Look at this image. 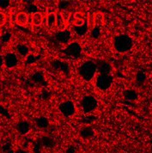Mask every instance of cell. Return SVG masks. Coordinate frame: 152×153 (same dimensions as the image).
Masks as SVG:
<instances>
[{
	"mask_svg": "<svg viewBox=\"0 0 152 153\" xmlns=\"http://www.w3.org/2000/svg\"><path fill=\"white\" fill-rule=\"evenodd\" d=\"M60 16H62L63 19L67 22L68 20H69L70 16V13L68 10H63L62 12L60 13Z\"/></svg>",
	"mask_w": 152,
	"mask_h": 153,
	"instance_id": "484cf974",
	"label": "cell"
},
{
	"mask_svg": "<svg viewBox=\"0 0 152 153\" xmlns=\"http://www.w3.org/2000/svg\"><path fill=\"white\" fill-rule=\"evenodd\" d=\"M70 5V1H60L59 4V7L62 10H67V9Z\"/></svg>",
	"mask_w": 152,
	"mask_h": 153,
	"instance_id": "7402d4cb",
	"label": "cell"
},
{
	"mask_svg": "<svg viewBox=\"0 0 152 153\" xmlns=\"http://www.w3.org/2000/svg\"><path fill=\"white\" fill-rule=\"evenodd\" d=\"M16 153H28L27 152H25V151H23V150H19V151H17Z\"/></svg>",
	"mask_w": 152,
	"mask_h": 153,
	"instance_id": "f546056e",
	"label": "cell"
},
{
	"mask_svg": "<svg viewBox=\"0 0 152 153\" xmlns=\"http://www.w3.org/2000/svg\"><path fill=\"white\" fill-rule=\"evenodd\" d=\"M74 30L76 31V34H78L79 35H85V33L88 30V22H85L81 26H74Z\"/></svg>",
	"mask_w": 152,
	"mask_h": 153,
	"instance_id": "ac0fdd59",
	"label": "cell"
},
{
	"mask_svg": "<svg viewBox=\"0 0 152 153\" xmlns=\"http://www.w3.org/2000/svg\"><path fill=\"white\" fill-rule=\"evenodd\" d=\"M6 22V16L4 13L0 12V26H3Z\"/></svg>",
	"mask_w": 152,
	"mask_h": 153,
	"instance_id": "4316f807",
	"label": "cell"
},
{
	"mask_svg": "<svg viewBox=\"0 0 152 153\" xmlns=\"http://www.w3.org/2000/svg\"><path fill=\"white\" fill-rule=\"evenodd\" d=\"M33 81L35 82V83H37V84H39V83H41L42 82V80H43V76L41 73H35L34 74V76H33Z\"/></svg>",
	"mask_w": 152,
	"mask_h": 153,
	"instance_id": "603a6c76",
	"label": "cell"
},
{
	"mask_svg": "<svg viewBox=\"0 0 152 153\" xmlns=\"http://www.w3.org/2000/svg\"><path fill=\"white\" fill-rule=\"evenodd\" d=\"M100 35V28L96 27V28H95L93 29V31H92V35L95 37V38H97L98 36Z\"/></svg>",
	"mask_w": 152,
	"mask_h": 153,
	"instance_id": "83f0119b",
	"label": "cell"
},
{
	"mask_svg": "<svg viewBox=\"0 0 152 153\" xmlns=\"http://www.w3.org/2000/svg\"><path fill=\"white\" fill-rule=\"evenodd\" d=\"M35 122H36V125L39 128H46L49 125L48 119L46 118V117H40V118L36 119Z\"/></svg>",
	"mask_w": 152,
	"mask_h": 153,
	"instance_id": "2e32d148",
	"label": "cell"
},
{
	"mask_svg": "<svg viewBox=\"0 0 152 153\" xmlns=\"http://www.w3.org/2000/svg\"><path fill=\"white\" fill-rule=\"evenodd\" d=\"M10 4V0H0V9L4 10L7 9Z\"/></svg>",
	"mask_w": 152,
	"mask_h": 153,
	"instance_id": "cb8c5ba5",
	"label": "cell"
},
{
	"mask_svg": "<svg viewBox=\"0 0 152 153\" xmlns=\"http://www.w3.org/2000/svg\"><path fill=\"white\" fill-rule=\"evenodd\" d=\"M70 38V33L68 30L59 31L56 34V39L61 43H67Z\"/></svg>",
	"mask_w": 152,
	"mask_h": 153,
	"instance_id": "9c48e42d",
	"label": "cell"
},
{
	"mask_svg": "<svg viewBox=\"0 0 152 153\" xmlns=\"http://www.w3.org/2000/svg\"><path fill=\"white\" fill-rule=\"evenodd\" d=\"M124 97L125 99L127 100H131V101H133V100H136L138 98V95L137 93L134 91H131V90H127L124 92Z\"/></svg>",
	"mask_w": 152,
	"mask_h": 153,
	"instance_id": "ffe728a7",
	"label": "cell"
},
{
	"mask_svg": "<svg viewBox=\"0 0 152 153\" xmlns=\"http://www.w3.org/2000/svg\"><path fill=\"white\" fill-rule=\"evenodd\" d=\"M113 84V76L109 74H100L96 77V85L98 89L102 91H106L110 88Z\"/></svg>",
	"mask_w": 152,
	"mask_h": 153,
	"instance_id": "3957f363",
	"label": "cell"
},
{
	"mask_svg": "<svg viewBox=\"0 0 152 153\" xmlns=\"http://www.w3.org/2000/svg\"><path fill=\"white\" fill-rule=\"evenodd\" d=\"M8 153H14V152H13L12 151H9V152H8Z\"/></svg>",
	"mask_w": 152,
	"mask_h": 153,
	"instance_id": "4dcf8cb0",
	"label": "cell"
},
{
	"mask_svg": "<svg viewBox=\"0 0 152 153\" xmlns=\"http://www.w3.org/2000/svg\"><path fill=\"white\" fill-rule=\"evenodd\" d=\"M17 130L21 134H26L30 130V126L27 121H21L17 124Z\"/></svg>",
	"mask_w": 152,
	"mask_h": 153,
	"instance_id": "4fadbf2b",
	"label": "cell"
},
{
	"mask_svg": "<svg viewBox=\"0 0 152 153\" xmlns=\"http://www.w3.org/2000/svg\"><path fill=\"white\" fill-rule=\"evenodd\" d=\"M94 135V131L90 127H84L80 132V136L83 139H90Z\"/></svg>",
	"mask_w": 152,
	"mask_h": 153,
	"instance_id": "9a60e30c",
	"label": "cell"
},
{
	"mask_svg": "<svg viewBox=\"0 0 152 153\" xmlns=\"http://www.w3.org/2000/svg\"><path fill=\"white\" fill-rule=\"evenodd\" d=\"M97 71L100 72V74H109L112 70L110 64L106 61H98L96 64Z\"/></svg>",
	"mask_w": 152,
	"mask_h": 153,
	"instance_id": "ba28073f",
	"label": "cell"
},
{
	"mask_svg": "<svg viewBox=\"0 0 152 153\" xmlns=\"http://www.w3.org/2000/svg\"><path fill=\"white\" fill-rule=\"evenodd\" d=\"M4 63L8 68H13L17 65L18 59L15 53H7L4 58Z\"/></svg>",
	"mask_w": 152,
	"mask_h": 153,
	"instance_id": "52a82bcc",
	"label": "cell"
},
{
	"mask_svg": "<svg viewBox=\"0 0 152 153\" xmlns=\"http://www.w3.org/2000/svg\"><path fill=\"white\" fill-rule=\"evenodd\" d=\"M133 42L131 38L127 35H119L114 38L113 46L119 53H125L132 48Z\"/></svg>",
	"mask_w": 152,
	"mask_h": 153,
	"instance_id": "6da1fadb",
	"label": "cell"
},
{
	"mask_svg": "<svg viewBox=\"0 0 152 153\" xmlns=\"http://www.w3.org/2000/svg\"><path fill=\"white\" fill-rule=\"evenodd\" d=\"M3 64H4V59H3V57H2V56H0V68L2 67Z\"/></svg>",
	"mask_w": 152,
	"mask_h": 153,
	"instance_id": "f1b7e54d",
	"label": "cell"
},
{
	"mask_svg": "<svg viewBox=\"0 0 152 153\" xmlns=\"http://www.w3.org/2000/svg\"><path fill=\"white\" fill-rule=\"evenodd\" d=\"M66 23H67V22L63 19L62 16H60V14H58L56 16L55 27H57V28H58L59 31H64V30H65Z\"/></svg>",
	"mask_w": 152,
	"mask_h": 153,
	"instance_id": "8fae6325",
	"label": "cell"
},
{
	"mask_svg": "<svg viewBox=\"0 0 152 153\" xmlns=\"http://www.w3.org/2000/svg\"><path fill=\"white\" fill-rule=\"evenodd\" d=\"M56 16L57 14L51 12L47 15V25L50 28H53L55 27L56 25Z\"/></svg>",
	"mask_w": 152,
	"mask_h": 153,
	"instance_id": "5bb4252c",
	"label": "cell"
},
{
	"mask_svg": "<svg viewBox=\"0 0 152 153\" xmlns=\"http://www.w3.org/2000/svg\"><path fill=\"white\" fill-rule=\"evenodd\" d=\"M145 78H146V76H145V74L144 72H138V74H137V81H138V83H143L144 81L145 80Z\"/></svg>",
	"mask_w": 152,
	"mask_h": 153,
	"instance_id": "d4e9b609",
	"label": "cell"
},
{
	"mask_svg": "<svg viewBox=\"0 0 152 153\" xmlns=\"http://www.w3.org/2000/svg\"><path fill=\"white\" fill-rule=\"evenodd\" d=\"M59 110L65 117H70L75 114L76 108H75V105L72 102L67 101V102H64L59 105Z\"/></svg>",
	"mask_w": 152,
	"mask_h": 153,
	"instance_id": "5b68a950",
	"label": "cell"
},
{
	"mask_svg": "<svg viewBox=\"0 0 152 153\" xmlns=\"http://www.w3.org/2000/svg\"><path fill=\"white\" fill-rule=\"evenodd\" d=\"M151 150H152V148H151Z\"/></svg>",
	"mask_w": 152,
	"mask_h": 153,
	"instance_id": "1f68e13d",
	"label": "cell"
},
{
	"mask_svg": "<svg viewBox=\"0 0 152 153\" xmlns=\"http://www.w3.org/2000/svg\"><path fill=\"white\" fill-rule=\"evenodd\" d=\"M96 71V64L93 61H86L79 67V74L85 81H90Z\"/></svg>",
	"mask_w": 152,
	"mask_h": 153,
	"instance_id": "7a4b0ae2",
	"label": "cell"
},
{
	"mask_svg": "<svg viewBox=\"0 0 152 153\" xmlns=\"http://www.w3.org/2000/svg\"><path fill=\"white\" fill-rule=\"evenodd\" d=\"M16 21L17 22V24L21 25V26H24L28 23V15L26 14L25 12H20L16 15Z\"/></svg>",
	"mask_w": 152,
	"mask_h": 153,
	"instance_id": "30bf717a",
	"label": "cell"
},
{
	"mask_svg": "<svg viewBox=\"0 0 152 153\" xmlns=\"http://www.w3.org/2000/svg\"><path fill=\"white\" fill-rule=\"evenodd\" d=\"M17 52L22 57H27L29 53V49L26 45L21 44V45L17 46Z\"/></svg>",
	"mask_w": 152,
	"mask_h": 153,
	"instance_id": "d6986e66",
	"label": "cell"
},
{
	"mask_svg": "<svg viewBox=\"0 0 152 153\" xmlns=\"http://www.w3.org/2000/svg\"><path fill=\"white\" fill-rule=\"evenodd\" d=\"M82 53V48L79 43L77 42H72L65 49V53L73 58H78Z\"/></svg>",
	"mask_w": 152,
	"mask_h": 153,
	"instance_id": "8992f818",
	"label": "cell"
},
{
	"mask_svg": "<svg viewBox=\"0 0 152 153\" xmlns=\"http://www.w3.org/2000/svg\"><path fill=\"white\" fill-rule=\"evenodd\" d=\"M97 107V101L92 96H86L83 98L82 108L84 113H90L94 111Z\"/></svg>",
	"mask_w": 152,
	"mask_h": 153,
	"instance_id": "277c9868",
	"label": "cell"
},
{
	"mask_svg": "<svg viewBox=\"0 0 152 153\" xmlns=\"http://www.w3.org/2000/svg\"><path fill=\"white\" fill-rule=\"evenodd\" d=\"M93 20H94V23L95 24L99 25V24H101L102 22V21H103V16H102V13H97V14L94 16Z\"/></svg>",
	"mask_w": 152,
	"mask_h": 153,
	"instance_id": "44dd1931",
	"label": "cell"
},
{
	"mask_svg": "<svg viewBox=\"0 0 152 153\" xmlns=\"http://www.w3.org/2000/svg\"><path fill=\"white\" fill-rule=\"evenodd\" d=\"M42 146L47 147V148H53L54 145H55V142L53 139H51L50 137H43L42 139Z\"/></svg>",
	"mask_w": 152,
	"mask_h": 153,
	"instance_id": "e0dca14e",
	"label": "cell"
},
{
	"mask_svg": "<svg viewBox=\"0 0 152 153\" xmlns=\"http://www.w3.org/2000/svg\"><path fill=\"white\" fill-rule=\"evenodd\" d=\"M43 22V16L41 12H35L32 15V23L34 26H41Z\"/></svg>",
	"mask_w": 152,
	"mask_h": 153,
	"instance_id": "7c38bea8",
	"label": "cell"
}]
</instances>
